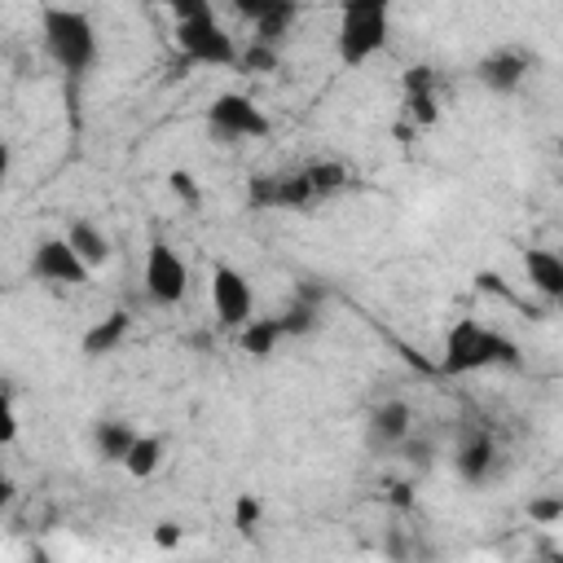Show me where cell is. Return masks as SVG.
<instances>
[{
	"mask_svg": "<svg viewBox=\"0 0 563 563\" xmlns=\"http://www.w3.org/2000/svg\"><path fill=\"white\" fill-rule=\"evenodd\" d=\"M277 317H282L286 339L312 334V330H317V317H321V286H299L295 299L286 303V312H277Z\"/></svg>",
	"mask_w": 563,
	"mask_h": 563,
	"instance_id": "obj_16",
	"label": "cell"
},
{
	"mask_svg": "<svg viewBox=\"0 0 563 563\" xmlns=\"http://www.w3.org/2000/svg\"><path fill=\"white\" fill-rule=\"evenodd\" d=\"M528 515L541 519V523H554V519H563V501L559 497H541V501L528 506Z\"/></svg>",
	"mask_w": 563,
	"mask_h": 563,
	"instance_id": "obj_29",
	"label": "cell"
},
{
	"mask_svg": "<svg viewBox=\"0 0 563 563\" xmlns=\"http://www.w3.org/2000/svg\"><path fill=\"white\" fill-rule=\"evenodd\" d=\"M387 35H391V0H343L339 4L334 48L343 66H365L374 53L387 48Z\"/></svg>",
	"mask_w": 563,
	"mask_h": 563,
	"instance_id": "obj_3",
	"label": "cell"
},
{
	"mask_svg": "<svg viewBox=\"0 0 563 563\" xmlns=\"http://www.w3.org/2000/svg\"><path fill=\"white\" fill-rule=\"evenodd\" d=\"M435 88V70L431 66H409L405 70V92H431Z\"/></svg>",
	"mask_w": 563,
	"mask_h": 563,
	"instance_id": "obj_27",
	"label": "cell"
},
{
	"mask_svg": "<svg viewBox=\"0 0 563 563\" xmlns=\"http://www.w3.org/2000/svg\"><path fill=\"white\" fill-rule=\"evenodd\" d=\"M207 132L216 141H260L273 132V123L246 92H220L207 106Z\"/></svg>",
	"mask_w": 563,
	"mask_h": 563,
	"instance_id": "obj_5",
	"label": "cell"
},
{
	"mask_svg": "<svg viewBox=\"0 0 563 563\" xmlns=\"http://www.w3.org/2000/svg\"><path fill=\"white\" fill-rule=\"evenodd\" d=\"M282 339H286L282 317H251V321L238 330L242 352H246V356H255V361H268V356L277 352V343H282Z\"/></svg>",
	"mask_w": 563,
	"mask_h": 563,
	"instance_id": "obj_18",
	"label": "cell"
},
{
	"mask_svg": "<svg viewBox=\"0 0 563 563\" xmlns=\"http://www.w3.org/2000/svg\"><path fill=\"white\" fill-rule=\"evenodd\" d=\"M488 365H519V347L515 339H506L501 330L462 317L449 334H444V352H440V374L457 378V374H475Z\"/></svg>",
	"mask_w": 563,
	"mask_h": 563,
	"instance_id": "obj_2",
	"label": "cell"
},
{
	"mask_svg": "<svg viewBox=\"0 0 563 563\" xmlns=\"http://www.w3.org/2000/svg\"><path fill=\"white\" fill-rule=\"evenodd\" d=\"M246 202L260 211H308L321 198L303 172H290V176H255L246 185Z\"/></svg>",
	"mask_w": 563,
	"mask_h": 563,
	"instance_id": "obj_9",
	"label": "cell"
},
{
	"mask_svg": "<svg viewBox=\"0 0 563 563\" xmlns=\"http://www.w3.org/2000/svg\"><path fill=\"white\" fill-rule=\"evenodd\" d=\"M128 330H132V317L119 308V312H110V317H101L97 325H88V330H84V339H79V352H84L88 361H97V356L114 352V347L128 339Z\"/></svg>",
	"mask_w": 563,
	"mask_h": 563,
	"instance_id": "obj_15",
	"label": "cell"
},
{
	"mask_svg": "<svg viewBox=\"0 0 563 563\" xmlns=\"http://www.w3.org/2000/svg\"><path fill=\"white\" fill-rule=\"evenodd\" d=\"M365 431H369V449H378V453H396L400 440H409V431H413V413H409L405 400H383V405L369 409Z\"/></svg>",
	"mask_w": 563,
	"mask_h": 563,
	"instance_id": "obj_13",
	"label": "cell"
},
{
	"mask_svg": "<svg viewBox=\"0 0 563 563\" xmlns=\"http://www.w3.org/2000/svg\"><path fill=\"white\" fill-rule=\"evenodd\" d=\"M18 440V409H13V396L0 391V444H13Z\"/></svg>",
	"mask_w": 563,
	"mask_h": 563,
	"instance_id": "obj_26",
	"label": "cell"
},
{
	"mask_svg": "<svg viewBox=\"0 0 563 563\" xmlns=\"http://www.w3.org/2000/svg\"><path fill=\"white\" fill-rule=\"evenodd\" d=\"M532 62H537V57H532L528 48H519V44H501V48H493V53H484V57L475 62V79H479L484 92H493V97H510V92L523 88Z\"/></svg>",
	"mask_w": 563,
	"mask_h": 563,
	"instance_id": "obj_8",
	"label": "cell"
},
{
	"mask_svg": "<svg viewBox=\"0 0 563 563\" xmlns=\"http://www.w3.org/2000/svg\"><path fill=\"white\" fill-rule=\"evenodd\" d=\"M154 541H158V545H176V541H180V528H176V523H158Z\"/></svg>",
	"mask_w": 563,
	"mask_h": 563,
	"instance_id": "obj_32",
	"label": "cell"
},
{
	"mask_svg": "<svg viewBox=\"0 0 563 563\" xmlns=\"http://www.w3.org/2000/svg\"><path fill=\"white\" fill-rule=\"evenodd\" d=\"M493 457H497V440L488 427H466L457 435V449H453V466L466 484H484L493 475Z\"/></svg>",
	"mask_w": 563,
	"mask_h": 563,
	"instance_id": "obj_12",
	"label": "cell"
},
{
	"mask_svg": "<svg viewBox=\"0 0 563 563\" xmlns=\"http://www.w3.org/2000/svg\"><path fill=\"white\" fill-rule=\"evenodd\" d=\"M128 475H136V479H150L158 466H163V440L158 435H145V431H136V440H132V449L123 453V462H119Z\"/></svg>",
	"mask_w": 563,
	"mask_h": 563,
	"instance_id": "obj_20",
	"label": "cell"
},
{
	"mask_svg": "<svg viewBox=\"0 0 563 563\" xmlns=\"http://www.w3.org/2000/svg\"><path fill=\"white\" fill-rule=\"evenodd\" d=\"M523 268H528V282H532L537 295H545L550 303L563 299V260L550 246H528L523 251Z\"/></svg>",
	"mask_w": 563,
	"mask_h": 563,
	"instance_id": "obj_14",
	"label": "cell"
},
{
	"mask_svg": "<svg viewBox=\"0 0 563 563\" xmlns=\"http://www.w3.org/2000/svg\"><path fill=\"white\" fill-rule=\"evenodd\" d=\"M405 110H409V119L413 123H422V128H431L435 123V92H405Z\"/></svg>",
	"mask_w": 563,
	"mask_h": 563,
	"instance_id": "obj_23",
	"label": "cell"
},
{
	"mask_svg": "<svg viewBox=\"0 0 563 563\" xmlns=\"http://www.w3.org/2000/svg\"><path fill=\"white\" fill-rule=\"evenodd\" d=\"M229 4H233V13H238L242 22L255 26L251 40L277 44V48H282V40L290 35V26H295V18H299V0H229Z\"/></svg>",
	"mask_w": 563,
	"mask_h": 563,
	"instance_id": "obj_11",
	"label": "cell"
},
{
	"mask_svg": "<svg viewBox=\"0 0 563 563\" xmlns=\"http://www.w3.org/2000/svg\"><path fill=\"white\" fill-rule=\"evenodd\" d=\"M255 523H260V497L242 493V497L233 501V528H238V532H251Z\"/></svg>",
	"mask_w": 563,
	"mask_h": 563,
	"instance_id": "obj_24",
	"label": "cell"
},
{
	"mask_svg": "<svg viewBox=\"0 0 563 563\" xmlns=\"http://www.w3.org/2000/svg\"><path fill=\"white\" fill-rule=\"evenodd\" d=\"M176 22H185V18H202V13H211V0H158Z\"/></svg>",
	"mask_w": 563,
	"mask_h": 563,
	"instance_id": "obj_25",
	"label": "cell"
},
{
	"mask_svg": "<svg viewBox=\"0 0 563 563\" xmlns=\"http://www.w3.org/2000/svg\"><path fill=\"white\" fill-rule=\"evenodd\" d=\"M18 497V484H13V475L0 466V510H9V501Z\"/></svg>",
	"mask_w": 563,
	"mask_h": 563,
	"instance_id": "obj_31",
	"label": "cell"
},
{
	"mask_svg": "<svg viewBox=\"0 0 563 563\" xmlns=\"http://www.w3.org/2000/svg\"><path fill=\"white\" fill-rule=\"evenodd\" d=\"M9 172H13V150H9V141H0V202L9 189Z\"/></svg>",
	"mask_w": 563,
	"mask_h": 563,
	"instance_id": "obj_30",
	"label": "cell"
},
{
	"mask_svg": "<svg viewBox=\"0 0 563 563\" xmlns=\"http://www.w3.org/2000/svg\"><path fill=\"white\" fill-rule=\"evenodd\" d=\"M62 238L70 242V251H75V255H79L88 268H101V264L110 260V238H106V233H101L92 220H84V216H79V220H70Z\"/></svg>",
	"mask_w": 563,
	"mask_h": 563,
	"instance_id": "obj_17",
	"label": "cell"
},
{
	"mask_svg": "<svg viewBox=\"0 0 563 563\" xmlns=\"http://www.w3.org/2000/svg\"><path fill=\"white\" fill-rule=\"evenodd\" d=\"M145 295L154 299V303H163V308H172V303H180L185 299V290H189V268H185V260L176 255V246H167L163 238H154L150 242V251H145Z\"/></svg>",
	"mask_w": 563,
	"mask_h": 563,
	"instance_id": "obj_7",
	"label": "cell"
},
{
	"mask_svg": "<svg viewBox=\"0 0 563 563\" xmlns=\"http://www.w3.org/2000/svg\"><path fill=\"white\" fill-rule=\"evenodd\" d=\"M233 66H242V70H251V75H268V70L282 66V48H277V44H260V40H251L246 48H238V62H233Z\"/></svg>",
	"mask_w": 563,
	"mask_h": 563,
	"instance_id": "obj_21",
	"label": "cell"
},
{
	"mask_svg": "<svg viewBox=\"0 0 563 563\" xmlns=\"http://www.w3.org/2000/svg\"><path fill=\"white\" fill-rule=\"evenodd\" d=\"M40 35H44V53L53 57L57 70H66L70 79H84L97 62V26L84 9L70 4H44L40 9Z\"/></svg>",
	"mask_w": 563,
	"mask_h": 563,
	"instance_id": "obj_1",
	"label": "cell"
},
{
	"mask_svg": "<svg viewBox=\"0 0 563 563\" xmlns=\"http://www.w3.org/2000/svg\"><path fill=\"white\" fill-rule=\"evenodd\" d=\"M167 185H172V194H176V198H185L189 207L198 202V185H194V176H189V172H172V176H167Z\"/></svg>",
	"mask_w": 563,
	"mask_h": 563,
	"instance_id": "obj_28",
	"label": "cell"
},
{
	"mask_svg": "<svg viewBox=\"0 0 563 563\" xmlns=\"http://www.w3.org/2000/svg\"><path fill=\"white\" fill-rule=\"evenodd\" d=\"M176 48H180V57L194 62V66H233V62H238V44H233V35L216 22V13L176 22Z\"/></svg>",
	"mask_w": 563,
	"mask_h": 563,
	"instance_id": "obj_4",
	"label": "cell"
},
{
	"mask_svg": "<svg viewBox=\"0 0 563 563\" xmlns=\"http://www.w3.org/2000/svg\"><path fill=\"white\" fill-rule=\"evenodd\" d=\"M303 176L312 180L317 198H325V194H334L343 185V163H312V167H303Z\"/></svg>",
	"mask_w": 563,
	"mask_h": 563,
	"instance_id": "obj_22",
	"label": "cell"
},
{
	"mask_svg": "<svg viewBox=\"0 0 563 563\" xmlns=\"http://www.w3.org/2000/svg\"><path fill=\"white\" fill-rule=\"evenodd\" d=\"M211 308H216V321L224 330H242L255 317V290H251L246 273H238L224 260L211 264Z\"/></svg>",
	"mask_w": 563,
	"mask_h": 563,
	"instance_id": "obj_6",
	"label": "cell"
},
{
	"mask_svg": "<svg viewBox=\"0 0 563 563\" xmlns=\"http://www.w3.org/2000/svg\"><path fill=\"white\" fill-rule=\"evenodd\" d=\"M132 440H136V427L132 422H119V418H101L97 427H92V449H97V457L101 462H123V453L132 449Z\"/></svg>",
	"mask_w": 563,
	"mask_h": 563,
	"instance_id": "obj_19",
	"label": "cell"
},
{
	"mask_svg": "<svg viewBox=\"0 0 563 563\" xmlns=\"http://www.w3.org/2000/svg\"><path fill=\"white\" fill-rule=\"evenodd\" d=\"M31 277L48 282V286H84L92 277V268L70 251L66 238H40L31 251Z\"/></svg>",
	"mask_w": 563,
	"mask_h": 563,
	"instance_id": "obj_10",
	"label": "cell"
}]
</instances>
